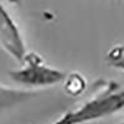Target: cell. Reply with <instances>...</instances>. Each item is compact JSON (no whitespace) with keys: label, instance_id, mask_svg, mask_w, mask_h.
<instances>
[{"label":"cell","instance_id":"obj_3","mask_svg":"<svg viewBox=\"0 0 124 124\" xmlns=\"http://www.w3.org/2000/svg\"><path fill=\"white\" fill-rule=\"evenodd\" d=\"M0 47L19 62H24L26 57L25 41L5 6L0 3Z\"/></svg>","mask_w":124,"mask_h":124},{"label":"cell","instance_id":"obj_7","mask_svg":"<svg viewBox=\"0 0 124 124\" xmlns=\"http://www.w3.org/2000/svg\"><path fill=\"white\" fill-rule=\"evenodd\" d=\"M119 124H124V122H122V123H119Z\"/></svg>","mask_w":124,"mask_h":124},{"label":"cell","instance_id":"obj_4","mask_svg":"<svg viewBox=\"0 0 124 124\" xmlns=\"http://www.w3.org/2000/svg\"><path fill=\"white\" fill-rule=\"evenodd\" d=\"M40 93L41 91H29V89H19V88L0 86V110L24 103L39 96Z\"/></svg>","mask_w":124,"mask_h":124},{"label":"cell","instance_id":"obj_5","mask_svg":"<svg viewBox=\"0 0 124 124\" xmlns=\"http://www.w3.org/2000/svg\"><path fill=\"white\" fill-rule=\"evenodd\" d=\"M63 83H65V92L71 97L81 96L87 87L86 78L78 72H72V73L67 75Z\"/></svg>","mask_w":124,"mask_h":124},{"label":"cell","instance_id":"obj_2","mask_svg":"<svg viewBox=\"0 0 124 124\" xmlns=\"http://www.w3.org/2000/svg\"><path fill=\"white\" fill-rule=\"evenodd\" d=\"M24 62V67L9 72L10 78L17 85L27 87H51L62 83L67 76L63 71L45 65L42 58L36 54H26Z\"/></svg>","mask_w":124,"mask_h":124},{"label":"cell","instance_id":"obj_6","mask_svg":"<svg viewBox=\"0 0 124 124\" xmlns=\"http://www.w3.org/2000/svg\"><path fill=\"white\" fill-rule=\"evenodd\" d=\"M107 62L113 68L124 72V47H113L107 55Z\"/></svg>","mask_w":124,"mask_h":124},{"label":"cell","instance_id":"obj_1","mask_svg":"<svg viewBox=\"0 0 124 124\" xmlns=\"http://www.w3.org/2000/svg\"><path fill=\"white\" fill-rule=\"evenodd\" d=\"M124 109V88L108 89L97 94L76 109L68 110L51 124H87L110 117Z\"/></svg>","mask_w":124,"mask_h":124}]
</instances>
